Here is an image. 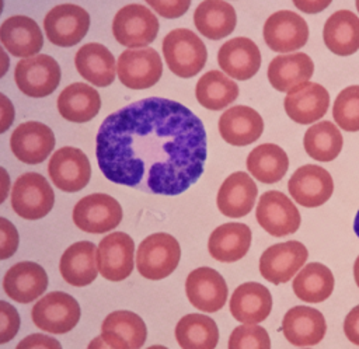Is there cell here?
<instances>
[{
  "instance_id": "15",
  "label": "cell",
  "mask_w": 359,
  "mask_h": 349,
  "mask_svg": "<svg viewBox=\"0 0 359 349\" xmlns=\"http://www.w3.org/2000/svg\"><path fill=\"white\" fill-rule=\"evenodd\" d=\"M48 174L53 185L60 191L79 192L90 181L91 165L80 149L66 146L52 154L48 164Z\"/></svg>"
},
{
  "instance_id": "46",
  "label": "cell",
  "mask_w": 359,
  "mask_h": 349,
  "mask_svg": "<svg viewBox=\"0 0 359 349\" xmlns=\"http://www.w3.org/2000/svg\"><path fill=\"white\" fill-rule=\"evenodd\" d=\"M344 334L349 342L359 346V304L346 314L344 320Z\"/></svg>"
},
{
  "instance_id": "8",
  "label": "cell",
  "mask_w": 359,
  "mask_h": 349,
  "mask_svg": "<svg viewBox=\"0 0 359 349\" xmlns=\"http://www.w3.org/2000/svg\"><path fill=\"white\" fill-rule=\"evenodd\" d=\"M122 220L119 202L107 193H91L73 207V223L86 233L101 234L114 230Z\"/></svg>"
},
{
  "instance_id": "2",
  "label": "cell",
  "mask_w": 359,
  "mask_h": 349,
  "mask_svg": "<svg viewBox=\"0 0 359 349\" xmlns=\"http://www.w3.org/2000/svg\"><path fill=\"white\" fill-rule=\"evenodd\" d=\"M163 55L168 69L181 78L196 76L206 63L208 50L191 29L177 28L163 39Z\"/></svg>"
},
{
  "instance_id": "28",
  "label": "cell",
  "mask_w": 359,
  "mask_h": 349,
  "mask_svg": "<svg viewBox=\"0 0 359 349\" xmlns=\"http://www.w3.org/2000/svg\"><path fill=\"white\" fill-rule=\"evenodd\" d=\"M59 271L66 283L83 287L93 283L98 275L97 248L91 241H77L60 256Z\"/></svg>"
},
{
  "instance_id": "33",
  "label": "cell",
  "mask_w": 359,
  "mask_h": 349,
  "mask_svg": "<svg viewBox=\"0 0 359 349\" xmlns=\"http://www.w3.org/2000/svg\"><path fill=\"white\" fill-rule=\"evenodd\" d=\"M101 108L98 91L84 83H73L57 97V111L69 122L84 123L91 121Z\"/></svg>"
},
{
  "instance_id": "13",
  "label": "cell",
  "mask_w": 359,
  "mask_h": 349,
  "mask_svg": "<svg viewBox=\"0 0 359 349\" xmlns=\"http://www.w3.org/2000/svg\"><path fill=\"white\" fill-rule=\"evenodd\" d=\"M262 34L264 41L271 50L289 53L307 43L309 25L297 13L280 10L266 18Z\"/></svg>"
},
{
  "instance_id": "10",
  "label": "cell",
  "mask_w": 359,
  "mask_h": 349,
  "mask_svg": "<svg viewBox=\"0 0 359 349\" xmlns=\"http://www.w3.org/2000/svg\"><path fill=\"white\" fill-rule=\"evenodd\" d=\"M255 219L273 237H285L299 230L302 217L296 205L280 191H266L261 195Z\"/></svg>"
},
{
  "instance_id": "38",
  "label": "cell",
  "mask_w": 359,
  "mask_h": 349,
  "mask_svg": "<svg viewBox=\"0 0 359 349\" xmlns=\"http://www.w3.org/2000/svg\"><path fill=\"white\" fill-rule=\"evenodd\" d=\"M195 95L203 108L220 111L236 101L238 97V85L224 73L210 70L198 80Z\"/></svg>"
},
{
  "instance_id": "25",
  "label": "cell",
  "mask_w": 359,
  "mask_h": 349,
  "mask_svg": "<svg viewBox=\"0 0 359 349\" xmlns=\"http://www.w3.org/2000/svg\"><path fill=\"white\" fill-rule=\"evenodd\" d=\"M264 132V121L258 111L247 105L229 108L219 118V133L231 146H248Z\"/></svg>"
},
{
  "instance_id": "32",
  "label": "cell",
  "mask_w": 359,
  "mask_h": 349,
  "mask_svg": "<svg viewBox=\"0 0 359 349\" xmlns=\"http://www.w3.org/2000/svg\"><path fill=\"white\" fill-rule=\"evenodd\" d=\"M323 39L334 55H353L359 50V17L349 10L332 13L324 24Z\"/></svg>"
},
{
  "instance_id": "19",
  "label": "cell",
  "mask_w": 359,
  "mask_h": 349,
  "mask_svg": "<svg viewBox=\"0 0 359 349\" xmlns=\"http://www.w3.org/2000/svg\"><path fill=\"white\" fill-rule=\"evenodd\" d=\"M283 107L293 122L310 125L320 121L327 114L330 94L321 84L306 81L286 94Z\"/></svg>"
},
{
  "instance_id": "27",
  "label": "cell",
  "mask_w": 359,
  "mask_h": 349,
  "mask_svg": "<svg viewBox=\"0 0 359 349\" xmlns=\"http://www.w3.org/2000/svg\"><path fill=\"white\" fill-rule=\"evenodd\" d=\"M0 42L15 57H31L43 46L36 21L27 15H13L0 25Z\"/></svg>"
},
{
  "instance_id": "7",
  "label": "cell",
  "mask_w": 359,
  "mask_h": 349,
  "mask_svg": "<svg viewBox=\"0 0 359 349\" xmlns=\"http://www.w3.org/2000/svg\"><path fill=\"white\" fill-rule=\"evenodd\" d=\"M14 80L21 93L32 98L52 94L60 83V67L49 55L25 57L15 64Z\"/></svg>"
},
{
  "instance_id": "29",
  "label": "cell",
  "mask_w": 359,
  "mask_h": 349,
  "mask_svg": "<svg viewBox=\"0 0 359 349\" xmlns=\"http://www.w3.org/2000/svg\"><path fill=\"white\" fill-rule=\"evenodd\" d=\"M74 64L80 76L97 87H107L115 80V57L101 43L90 42L83 45L74 56Z\"/></svg>"
},
{
  "instance_id": "57",
  "label": "cell",
  "mask_w": 359,
  "mask_h": 349,
  "mask_svg": "<svg viewBox=\"0 0 359 349\" xmlns=\"http://www.w3.org/2000/svg\"><path fill=\"white\" fill-rule=\"evenodd\" d=\"M302 349H303V348H302ZM307 349H309V348H307Z\"/></svg>"
},
{
  "instance_id": "56",
  "label": "cell",
  "mask_w": 359,
  "mask_h": 349,
  "mask_svg": "<svg viewBox=\"0 0 359 349\" xmlns=\"http://www.w3.org/2000/svg\"><path fill=\"white\" fill-rule=\"evenodd\" d=\"M355 4H356V10L359 11V0H355Z\"/></svg>"
},
{
  "instance_id": "34",
  "label": "cell",
  "mask_w": 359,
  "mask_h": 349,
  "mask_svg": "<svg viewBox=\"0 0 359 349\" xmlns=\"http://www.w3.org/2000/svg\"><path fill=\"white\" fill-rule=\"evenodd\" d=\"M196 29L208 39H222L230 35L237 24L234 7L224 0H203L194 11Z\"/></svg>"
},
{
  "instance_id": "49",
  "label": "cell",
  "mask_w": 359,
  "mask_h": 349,
  "mask_svg": "<svg viewBox=\"0 0 359 349\" xmlns=\"http://www.w3.org/2000/svg\"><path fill=\"white\" fill-rule=\"evenodd\" d=\"M10 175L6 171V168L0 167V205L7 199L8 191H10Z\"/></svg>"
},
{
  "instance_id": "22",
  "label": "cell",
  "mask_w": 359,
  "mask_h": 349,
  "mask_svg": "<svg viewBox=\"0 0 359 349\" xmlns=\"http://www.w3.org/2000/svg\"><path fill=\"white\" fill-rule=\"evenodd\" d=\"M220 69L236 80H248L261 67V52L254 41L237 36L224 42L217 52Z\"/></svg>"
},
{
  "instance_id": "4",
  "label": "cell",
  "mask_w": 359,
  "mask_h": 349,
  "mask_svg": "<svg viewBox=\"0 0 359 349\" xmlns=\"http://www.w3.org/2000/svg\"><path fill=\"white\" fill-rule=\"evenodd\" d=\"M55 193L46 178L38 172L20 175L11 189V206L17 216L27 220L45 217L53 207Z\"/></svg>"
},
{
  "instance_id": "42",
  "label": "cell",
  "mask_w": 359,
  "mask_h": 349,
  "mask_svg": "<svg viewBox=\"0 0 359 349\" xmlns=\"http://www.w3.org/2000/svg\"><path fill=\"white\" fill-rule=\"evenodd\" d=\"M20 314L14 306L0 300V345L10 342L18 334Z\"/></svg>"
},
{
  "instance_id": "1",
  "label": "cell",
  "mask_w": 359,
  "mask_h": 349,
  "mask_svg": "<svg viewBox=\"0 0 359 349\" xmlns=\"http://www.w3.org/2000/svg\"><path fill=\"white\" fill-rule=\"evenodd\" d=\"M95 156L111 182L157 195H180L203 172L206 132L181 102L150 97L102 121Z\"/></svg>"
},
{
  "instance_id": "40",
  "label": "cell",
  "mask_w": 359,
  "mask_h": 349,
  "mask_svg": "<svg viewBox=\"0 0 359 349\" xmlns=\"http://www.w3.org/2000/svg\"><path fill=\"white\" fill-rule=\"evenodd\" d=\"M332 116L341 129L346 132L359 130V85H349L337 95Z\"/></svg>"
},
{
  "instance_id": "3",
  "label": "cell",
  "mask_w": 359,
  "mask_h": 349,
  "mask_svg": "<svg viewBox=\"0 0 359 349\" xmlns=\"http://www.w3.org/2000/svg\"><path fill=\"white\" fill-rule=\"evenodd\" d=\"M180 258L181 248L177 238L167 233H154L139 244L136 266L143 278L161 280L175 271Z\"/></svg>"
},
{
  "instance_id": "12",
  "label": "cell",
  "mask_w": 359,
  "mask_h": 349,
  "mask_svg": "<svg viewBox=\"0 0 359 349\" xmlns=\"http://www.w3.org/2000/svg\"><path fill=\"white\" fill-rule=\"evenodd\" d=\"M309 251L300 241L278 242L266 248L259 258V272L273 285L289 282L306 264Z\"/></svg>"
},
{
  "instance_id": "16",
  "label": "cell",
  "mask_w": 359,
  "mask_h": 349,
  "mask_svg": "<svg viewBox=\"0 0 359 349\" xmlns=\"http://www.w3.org/2000/svg\"><path fill=\"white\" fill-rule=\"evenodd\" d=\"M287 191L293 200L303 207H318L324 205L334 192L331 174L316 164L299 167L287 182Z\"/></svg>"
},
{
  "instance_id": "6",
  "label": "cell",
  "mask_w": 359,
  "mask_h": 349,
  "mask_svg": "<svg viewBox=\"0 0 359 349\" xmlns=\"http://www.w3.org/2000/svg\"><path fill=\"white\" fill-rule=\"evenodd\" d=\"M80 306L77 300L65 292H50L32 307L34 324L50 334H66L72 331L80 320Z\"/></svg>"
},
{
  "instance_id": "53",
  "label": "cell",
  "mask_w": 359,
  "mask_h": 349,
  "mask_svg": "<svg viewBox=\"0 0 359 349\" xmlns=\"http://www.w3.org/2000/svg\"><path fill=\"white\" fill-rule=\"evenodd\" d=\"M353 231H355V234L359 238V210H358V213L355 216V220H353Z\"/></svg>"
},
{
  "instance_id": "30",
  "label": "cell",
  "mask_w": 359,
  "mask_h": 349,
  "mask_svg": "<svg viewBox=\"0 0 359 349\" xmlns=\"http://www.w3.org/2000/svg\"><path fill=\"white\" fill-rule=\"evenodd\" d=\"M251 228L244 223H224L216 227L208 241V249L212 258L219 262L240 261L250 249Z\"/></svg>"
},
{
  "instance_id": "51",
  "label": "cell",
  "mask_w": 359,
  "mask_h": 349,
  "mask_svg": "<svg viewBox=\"0 0 359 349\" xmlns=\"http://www.w3.org/2000/svg\"><path fill=\"white\" fill-rule=\"evenodd\" d=\"M87 349H112L111 346L107 345V342L102 339V336H95L94 339H91V342L88 343Z\"/></svg>"
},
{
  "instance_id": "37",
  "label": "cell",
  "mask_w": 359,
  "mask_h": 349,
  "mask_svg": "<svg viewBox=\"0 0 359 349\" xmlns=\"http://www.w3.org/2000/svg\"><path fill=\"white\" fill-rule=\"evenodd\" d=\"M175 339L182 349H215L219 342V328L208 315L187 314L175 327Z\"/></svg>"
},
{
  "instance_id": "24",
  "label": "cell",
  "mask_w": 359,
  "mask_h": 349,
  "mask_svg": "<svg viewBox=\"0 0 359 349\" xmlns=\"http://www.w3.org/2000/svg\"><path fill=\"white\" fill-rule=\"evenodd\" d=\"M48 287V275L45 269L31 261H22L13 265L3 278L6 294L21 304L31 303L45 293Z\"/></svg>"
},
{
  "instance_id": "14",
  "label": "cell",
  "mask_w": 359,
  "mask_h": 349,
  "mask_svg": "<svg viewBox=\"0 0 359 349\" xmlns=\"http://www.w3.org/2000/svg\"><path fill=\"white\" fill-rule=\"evenodd\" d=\"M135 242L123 231L105 235L97 247V268L102 278L111 282L125 280L133 271Z\"/></svg>"
},
{
  "instance_id": "36",
  "label": "cell",
  "mask_w": 359,
  "mask_h": 349,
  "mask_svg": "<svg viewBox=\"0 0 359 349\" xmlns=\"http://www.w3.org/2000/svg\"><path fill=\"white\" fill-rule=\"evenodd\" d=\"M335 279L328 266L321 262H310L303 266L292 282L297 299L304 303H321L334 290Z\"/></svg>"
},
{
  "instance_id": "11",
  "label": "cell",
  "mask_w": 359,
  "mask_h": 349,
  "mask_svg": "<svg viewBox=\"0 0 359 349\" xmlns=\"http://www.w3.org/2000/svg\"><path fill=\"white\" fill-rule=\"evenodd\" d=\"M90 27L88 13L76 4L65 3L48 11L43 20V29L50 43L69 48L79 43Z\"/></svg>"
},
{
  "instance_id": "23",
  "label": "cell",
  "mask_w": 359,
  "mask_h": 349,
  "mask_svg": "<svg viewBox=\"0 0 359 349\" xmlns=\"http://www.w3.org/2000/svg\"><path fill=\"white\" fill-rule=\"evenodd\" d=\"M101 336L112 349H140L146 342L147 329L136 313L118 310L104 318Z\"/></svg>"
},
{
  "instance_id": "18",
  "label": "cell",
  "mask_w": 359,
  "mask_h": 349,
  "mask_svg": "<svg viewBox=\"0 0 359 349\" xmlns=\"http://www.w3.org/2000/svg\"><path fill=\"white\" fill-rule=\"evenodd\" d=\"M10 147L17 160L25 164H39L55 147V135L45 123L29 121L18 125L10 137Z\"/></svg>"
},
{
  "instance_id": "55",
  "label": "cell",
  "mask_w": 359,
  "mask_h": 349,
  "mask_svg": "<svg viewBox=\"0 0 359 349\" xmlns=\"http://www.w3.org/2000/svg\"><path fill=\"white\" fill-rule=\"evenodd\" d=\"M3 7H4V0H0V15H1V11H3Z\"/></svg>"
},
{
  "instance_id": "31",
  "label": "cell",
  "mask_w": 359,
  "mask_h": 349,
  "mask_svg": "<svg viewBox=\"0 0 359 349\" xmlns=\"http://www.w3.org/2000/svg\"><path fill=\"white\" fill-rule=\"evenodd\" d=\"M314 73V63L306 53L279 55L268 64L266 76L269 84L280 93H289L292 88L306 83Z\"/></svg>"
},
{
  "instance_id": "41",
  "label": "cell",
  "mask_w": 359,
  "mask_h": 349,
  "mask_svg": "<svg viewBox=\"0 0 359 349\" xmlns=\"http://www.w3.org/2000/svg\"><path fill=\"white\" fill-rule=\"evenodd\" d=\"M229 349H271V338L258 324L236 327L229 338Z\"/></svg>"
},
{
  "instance_id": "35",
  "label": "cell",
  "mask_w": 359,
  "mask_h": 349,
  "mask_svg": "<svg viewBox=\"0 0 359 349\" xmlns=\"http://www.w3.org/2000/svg\"><path fill=\"white\" fill-rule=\"evenodd\" d=\"M248 172L262 184L279 182L289 168L286 151L273 143H262L247 156Z\"/></svg>"
},
{
  "instance_id": "54",
  "label": "cell",
  "mask_w": 359,
  "mask_h": 349,
  "mask_svg": "<svg viewBox=\"0 0 359 349\" xmlns=\"http://www.w3.org/2000/svg\"><path fill=\"white\" fill-rule=\"evenodd\" d=\"M146 349H168V348H165V346H163V345H153V346H149V348H146Z\"/></svg>"
},
{
  "instance_id": "21",
  "label": "cell",
  "mask_w": 359,
  "mask_h": 349,
  "mask_svg": "<svg viewBox=\"0 0 359 349\" xmlns=\"http://www.w3.org/2000/svg\"><path fill=\"white\" fill-rule=\"evenodd\" d=\"M257 195L258 188L254 179L244 171H236L222 182L216 205L220 213L227 217H244L252 210Z\"/></svg>"
},
{
  "instance_id": "45",
  "label": "cell",
  "mask_w": 359,
  "mask_h": 349,
  "mask_svg": "<svg viewBox=\"0 0 359 349\" xmlns=\"http://www.w3.org/2000/svg\"><path fill=\"white\" fill-rule=\"evenodd\" d=\"M15 349H62L57 339L45 334H31L21 339Z\"/></svg>"
},
{
  "instance_id": "9",
  "label": "cell",
  "mask_w": 359,
  "mask_h": 349,
  "mask_svg": "<svg viewBox=\"0 0 359 349\" xmlns=\"http://www.w3.org/2000/svg\"><path fill=\"white\" fill-rule=\"evenodd\" d=\"M119 81L132 90H146L154 85L163 74V62L153 48L126 49L116 63Z\"/></svg>"
},
{
  "instance_id": "20",
  "label": "cell",
  "mask_w": 359,
  "mask_h": 349,
  "mask_svg": "<svg viewBox=\"0 0 359 349\" xmlns=\"http://www.w3.org/2000/svg\"><path fill=\"white\" fill-rule=\"evenodd\" d=\"M282 332L287 342L294 346H314L324 339L327 322L317 308L294 306L283 315Z\"/></svg>"
},
{
  "instance_id": "17",
  "label": "cell",
  "mask_w": 359,
  "mask_h": 349,
  "mask_svg": "<svg viewBox=\"0 0 359 349\" xmlns=\"http://www.w3.org/2000/svg\"><path fill=\"white\" fill-rule=\"evenodd\" d=\"M185 293L189 303L198 310L216 313L226 304L229 289L224 278L216 269L201 266L188 275Z\"/></svg>"
},
{
  "instance_id": "43",
  "label": "cell",
  "mask_w": 359,
  "mask_h": 349,
  "mask_svg": "<svg viewBox=\"0 0 359 349\" xmlns=\"http://www.w3.org/2000/svg\"><path fill=\"white\" fill-rule=\"evenodd\" d=\"M20 235L17 227L6 217H0V261L13 256L18 248Z\"/></svg>"
},
{
  "instance_id": "52",
  "label": "cell",
  "mask_w": 359,
  "mask_h": 349,
  "mask_svg": "<svg viewBox=\"0 0 359 349\" xmlns=\"http://www.w3.org/2000/svg\"><path fill=\"white\" fill-rule=\"evenodd\" d=\"M353 278H355L356 286L359 287V255H358V258L355 259V264H353Z\"/></svg>"
},
{
  "instance_id": "48",
  "label": "cell",
  "mask_w": 359,
  "mask_h": 349,
  "mask_svg": "<svg viewBox=\"0 0 359 349\" xmlns=\"http://www.w3.org/2000/svg\"><path fill=\"white\" fill-rule=\"evenodd\" d=\"M294 7L307 14H316L324 11L332 0H292Z\"/></svg>"
},
{
  "instance_id": "5",
  "label": "cell",
  "mask_w": 359,
  "mask_h": 349,
  "mask_svg": "<svg viewBox=\"0 0 359 349\" xmlns=\"http://www.w3.org/2000/svg\"><path fill=\"white\" fill-rule=\"evenodd\" d=\"M158 32V20L146 6L128 4L118 10L112 21V34L126 48H143L151 43Z\"/></svg>"
},
{
  "instance_id": "50",
  "label": "cell",
  "mask_w": 359,
  "mask_h": 349,
  "mask_svg": "<svg viewBox=\"0 0 359 349\" xmlns=\"http://www.w3.org/2000/svg\"><path fill=\"white\" fill-rule=\"evenodd\" d=\"M8 66H10V57L6 53V50L3 49V46L0 45V78L6 76Z\"/></svg>"
},
{
  "instance_id": "26",
  "label": "cell",
  "mask_w": 359,
  "mask_h": 349,
  "mask_svg": "<svg viewBox=\"0 0 359 349\" xmlns=\"http://www.w3.org/2000/svg\"><path fill=\"white\" fill-rule=\"evenodd\" d=\"M230 313L241 324H259L272 311V294L261 283L245 282L230 297Z\"/></svg>"
},
{
  "instance_id": "44",
  "label": "cell",
  "mask_w": 359,
  "mask_h": 349,
  "mask_svg": "<svg viewBox=\"0 0 359 349\" xmlns=\"http://www.w3.org/2000/svg\"><path fill=\"white\" fill-rule=\"evenodd\" d=\"M158 15L164 18H178L184 15L189 6L191 0H144Z\"/></svg>"
},
{
  "instance_id": "39",
  "label": "cell",
  "mask_w": 359,
  "mask_h": 349,
  "mask_svg": "<svg viewBox=\"0 0 359 349\" xmlns=\"http://www.w3.org/2000/svg\"><path fill=\"white\" fill-rule=\"evenodd\" d=\"M344 139L335 123L321 121L311 125L303 137L306 153L317 161H332L342 150Z\"/></svg>"
},
{
  "instance_id": "47",
  "label": "cell",
  "mask_w": 359,
  "mask_h": 349,
  "mask_svg": "<svg viewBox=\"0 0 359 349\" xmlns=\"http://www.w3.org/2000/svg\"><path fill=\"white\" fill-rule=\"evenodd\" d=\"M15 118V111L13 102L0 93V135L10 129Z\"/></svg>"
}]
</instances>
